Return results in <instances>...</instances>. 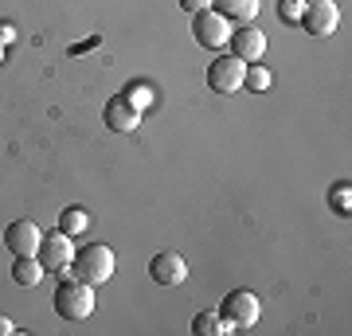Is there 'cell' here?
Segmentation results:
<instances>
[{"mask_svg":"<svg viewBox=\"0 0 352 336\" xmlns=\"http://www.w3.org/2000/svg\"><path fill=\"white\" fill-rule=\"evenodd\" d=\"M126 98L133 102L138 110H145V106H149V102H153V90L145 87V82H138V87H129V90H126Z\"/></svg>","mask_w":352,"mask_h":336,"instance_id":"19","label":"cell"},{"mask_svg":"<svg viewBox=\"0 0 352 336\" xmlns=\"http://www.w3.org/2000/svg\"><path fill=\"white\" fill-rule=\"evenodd\" d=\"M102 122H106V129H113V133H133L141 125V110L126 98V94H113V98L106 102V110H102Z\"/></svg>","mask_w":352,"mask_h":336,"instance_id":"10","label":"cell"},{"mask_svg":"<svg viewBox=\"0 0 352 336\" xmlns=\"http://www.w3.org/2000/svg\"><path fill=\"white\" fill-rule=\"evenodd\" d=\"M43 266H39V258L36 254H16V262H12V282L16 286H24V289H36L39 282H43Z\"/></svg>","mask_w":352,"mask_h":336,"instance_id":"13","label":"cell"},{"mask_svg":"<svg viewBox=\"0 0 352 336\" xmlns=\"http://www.w3.org/2000/svg\"><path fill=\"white\" fill-rule=\"evenodd\" d=\"M227 55H235L239 63H263V55H266V36L258 32L254 24H243V27H231V36H227Z\"/></svg>","mask_w":352,"mask_h":336,"instance_id":"8","label":"cell"},{"mask_svg":"<svg viewBox=\"0 0 352 336\" xmlns=\"http://www.w3.org/2000/svg\"><path fill=\"white\" fill-rule=\"evenodd\" d=\"M149 278L157 286H184L188 282V258L180 250H157L149 262Z\"/></svg>","mask_w":352,"mask_h":336,"instance_id":"9","label":"cell"},{"mask_svg":"<svg viewBox=\"0 0 352 336\" xmlns=\"http://www.w3.org/2000/svg\"><path fill=\"white\" fill-rule=\"evenodd\" d=\"M39 238H43V231L36 227V219H16L4 231V247L12 250V254H36Z\"/></svg>","mask_w":352,"mask_h":336,"instance_id":"11","label":"cell"},{"mask_svg":"<svg viewBox=\"0 0 352 336\" xmlns=\"http://www.w3.org/2000/svg\"><path fill=\"white\" fill-rule=\"evenodd\" d=\"M247 63H239L235 55H215V63H208V87L215 94H239Z\"/></svg>","mask_w":352,"mask_h":336,"instance_id":"7","label":"cell"},{"mask_svg":"<svg viewBox=\"0 0 352 336\" xmlns=\"http://www.w3.org/2000/svg\"><path fill=\"white\" fill-rule=\"evenodd\" d=\"M59 278H63V274H59ZM51 305H55V313L67 317V321H87V317H94V286L71 274V278H63V282L55 286Z\"/></svg>","mask_w":352,"mask_h":336,"instance_id":"1","label":"cell"},{"mask_svg":"<svg viewBox=\"0 0 352 336\" xmlns=\"http://www.w3.org/2000/svg\"><path fill=\"white\" fill-rule=\"evenodd\" d=\"M212 8L223 16L231 27H243V24H254V16L263 8V0H212Z\"/></svg>","mask_w":352,"mask_h":336,"instance_id":"12","label":"cell"},{"mask_svg":"<svg viewBox=\"0 0 352 336\" xmlns=\"http://www.w3.org/2000/svg\"><path fill=\"white\" fill-rule=\"evenodd\" d=\"M219 317L227 321L231 333H239V328H251L263 317V305H258V298H254L251 289H235V293H227L219 301Z\"/></svg>","mask_w":352,"mask_h":336,"instance_id":"3","label":"cell"},{"mask_svg":"<svg viewBox=\"0 0 352 336\" xmlns=\"http://www.w3.org/2000/svg\"><path fill=\"white\" fill-rule=\"evenodd\" d=\"M0 63H4V47H0Z\"/></svg>","mask_w":352,"mask_h":336,"instance_id":"23","label":"cell"},{"mask_svg":"<svg viewBox=\"0 0 352 336\" xmlns=\"http://www.w3.org/2000/svg\"><path fill=\"white\" fill-rule=\"evenodd\" d=\"M180 8H184V12H204V8H212V0H180Z\"/></svg>","mask_w":352,"mask_h":336,"instance_id":"20","label":"cell"},{"mask_svg":"<svg viewBox=\"0 0 352 336\" xmlns=\"http://www.w3.org/2000/svg\"><path fill=\"white\" fill-rule=\"evenodd\" d=\"M340 24V8H337V0H305V8H302V32H309V36L317 39H325L333 36Z\"/></svg>","mask_w":352,"mask_h":336,"instance_id":"6","label":"cell"},{"mask_svg":"<svg viewBox=\"0 0 352 336\" xmlns=\"http://www.w3.org/2000/svg\"><path fill=\"white\" fill-rule=\"evenodd\" d=\"M329 208H333L337 215H349L352 212V184H349V180H340V184L329 188Z\"/></svg>","mask_w":352,"mask_h":336,"instance_id":"17","label":"cell"},{"mask_svg":"<svg viewBox=\"0 0 352 336\" xmlns=\"http://www.w3.org/2000/svg\"><path fill=\"white\" fill-rule=\"evenodd\" d=\"M36 258L47 274H67V270H71V258H75V243H71V235H63V231L55 227L51 235L39 238Z\"/></svg>","mask_w":352,"mask_h":336,"instance_id":"4","label":"cell"},{"mask_svg":"<svg viewBox=\"0 0 352 336\" xmlns=\"http://www.w3.org/2000/svg\"><path fill=\"white\" fill-rule=\"evenodd\" d=\"M302 8H305V0H278V16L294 27L302 24Z\"/></svg>","mask_w":352,"mask_h":336,"instance_id":"18","label":"cell"},{"mask_svg":"<svg viewBox=\"0 0 352 336\" xmlns=\"http://www.w3.org/2000/svg\"><path fill=\"white\" fill-rule=\"evenodd\" d=\"M16 333V324L8 321V317H4V313H0V336H12Z\"/></svg>","mask_w":352,"mask_h":336,"instance_id":"21","label":"cell"},{"mask_svg":"<svg viewBox=\"0 0 352 336\" xmlns=\"http://www.w3.org/2000/svg\"><path fill=\"white\" fill-rule=\"evenodd\" d=\"M270 82H274V75L266 71L263 63H251V67H247V75H243V90H251V94H266Z\"/></svg>","mask_w":352,"mask_h":336,"instance_id":"16","label":"cell"},{"mask_svg":"<svg viewBox=\"0 0 352 336\" xmlns=\"http://www.w3.org/2000/svg\"><path fill=\"white\" fill-rule=\"evenodd\" d=\"M0 39H4V43H12V39H16L12 24H0Z\"/></svg>","mask_w":352,"mask_h":336,"instance_id":"22","label":"cell"},{"mask_svg":"<svg viewBox=\"0 0 352 336\" xmlns=\"http://www.w3.org/2000/svg\"><path fill=\"white\" fill-rule=\"evenodd\" d=\"M113 250L102 247V243H94V247H82L75 250V258H71V274L82 278V282H90V286H106L113 278Z\"/></svg>","mask_w":352,"mask_h":336,"instance_id":"2","label":"cell"},{"mask_svg":"<svg viewBox=\"0 0 352 336\" xmlns=\"http://www.w3.org/2000/svg\"><path fill=\"white\" fill-rule=\"evenodd\" d=\"M192 333L196 336H219V333H231V328H227V321L219 317V309H200L192 317Z\"/></svg>","mask_w":352,"mask_h":336,"instance_id":"14","label":"cell"},{"mask_svg":"<svg viewBox=\"0 0 352 336\" xmlns=\"http://www.w3.org/2000/svg\"><path fill=\"white\" fill-rule=\"evenodd\" d=\"M59 231H63V235H82V231H90V212L87 208H63V212H59Z\"/></svg>","mask_w":352,"mask_h":336,"instance_id":"15","label":"cell"},{"mask_svg":"<svg viewBox=\"0 0 352 336\" xmlns=\"http://www.w3.org/2000/svg\"><path fill=\"white\" fill-rule=\"evenodd\" d=\"M192 36H196V43L208 51H219L227 47V36H231V24H227L223 16L215 12V8H204V12H192Z\"/></svg>","mask_w":352,"mask_h":336,"instance_id":"5","label":"cell"}]
</instances>
